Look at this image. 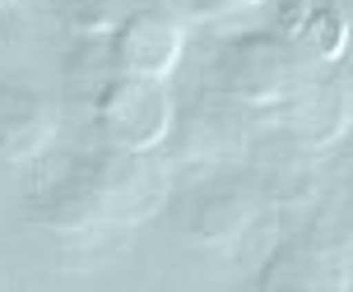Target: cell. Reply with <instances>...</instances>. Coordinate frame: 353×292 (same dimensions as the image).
Returning <instances> with one entry per match:
<instances>
[{"mask_svg": "<svg viewBox=\"0 0 353 292\" xmlns=\"http://www.w3.org/2000/svg\"><path fill=\"white\" fill-rule=\"evenodd\" d=\"M251 223H256V205H251L242 190H219L210 200L191 205V213H186L191 241L210 246V251H232L251 232Z\"/></svg>", "mask_w": 353, "mask_h": 292, "instance_id": "obj_8", "label": "cell"}, {"mask_svg": "<svg viewBox=\"0 0 353 292\" xmlns=\"http://www.w3.org/2000/svg\"><path fill=\"white\" fill-rule=\"evenodd\" d=\"M270 112H274V125L288 130L298 144H307V149H325V144H335V139L349 130L353 88H349L344 74H321V79H312V84L302 88L298 98L270 107Z\"/></svg>", "mask_w": 353, "mask_h": 292, "instance_id": "obj_5", "label": "cell"}, {"mask_svg": "<svg viewBox=\"0 0 353 292\" xmlns=\"http://www.w3.org/2000/svg\"><path fill=\"white\" fill-rule=\"evenodd\" d=\"M181 61V28L163 10H130L112 28V65L140 79H168Z\"/></svg>", "mask_w": 353, "mask_h": 292, "instance_id": "obj_6", "label": "cell"}, {"mask_svg": "<svg viewBox=\"0 0 353 292\" xmlns=\"http://www.w3.org/2000/svg\"><path fill=\"white\" fill-rule=\"evenodd\" d=\"M261 288H353V227L316 223L302 241H288L261 269Z\"/></svg>", "mask_w": 353, "mask_h": 292, "instance_id": "obj_4", "label": "cell"}, {"mask_svg": "<svg viewBox=\"0 0 353 292\" xmlns=\"http://www.w3.org/2000/svg\"><path fill=\"white\" fill-rule=\"evenodd\" d=\"M307 0H274V33L288 37V42H298L302 23H307Z\"/></svg>", "mask_w": 353, "mask_h": 292, "instance_id": "obj_11", "label": "cell"}, {"mask_svg": "<svg viewBox=\"0 0 353 292\" xmlns=\"http://www.w3.org/2000/svg\"><path fill=\"white\" fill-rule=\"evenodd\" d=\"M316 74L307 65V52L279 33H247L223 42L214 56V84L247 107H279L298 98Z\"/></svg>", "mask_w": 353, "mask_h": 292, "instance_id": "obj_2", "label": "cell"}, {"mask_svg": "<svg viewBox=\"0 0 353 292\" xmlns=\"http://www.w3.org/2000/svg\"><path fill=\"white\" fill-rule=\"evenodd\" d=\"M163 200V176L144 163V154L112 149L74 163L52 186L33 190V218L56 237H98L112 227L144 223Z\"/></svg>", "mask_w": 353, "mask_h": 292, "instance_id": "obj_1", "label": "cell"}, {"mask_svg": "<svg viewBox=\"0 0 353 292\" xmlns=\"http://www.w3.org/2000/svg\"><path fill=\"white\" fill-rule=\"evenodd\" d=\"M298 47L307 56H316L325 65H335L339 56L349 52V19L330 10V5H316V10H307V23H302L298 33Z\"/></svg>", "mask_w": 353, "mask_h": 292, "instance_id": "obj_10", "label": "cell"}, {"mask_svg": "<svg viewBox=\"0 0 353 292\" xmlns=\"http://www.w3.org/2000/svg\"><path fill=\"white\" fill-rule=\"evenodd\" d=\"M56 139L52 103L28 84H0V163H33Z\"/></svg>", "mask_w": 353, "mask_h": 292, "instance_id": "obj_7", "label": "cell"}, {"mask_svg": "<svg viewBox=\"0 0 353 292\" xmlns=\"http://www.w3.org/2000/svg\"><path fill=\"white\" fill-rule=\"evenodd\" d=\"M93 125L112 149L149 154L172 130V98L163 93V79H140L117 70L93 93Z\"/></svg>", "mask_w": 353, "mask_h": 292, "instance_id": "obj_3", "label": "cell"}, {"mask_svg": "<svg viewBox=\"0 0 353 292\" xmlns=\"http://www.w3.org/2000/svg\"><path fill=\"white\" fill-rule=\"evenodd\" d=\"M56 19L79 37H103L121 23L130 10H140L135 0H52Z\"/></svg>", "mask_w": 353, "mask_h": 292, "instance_id": "obj_9", "label": "cell"}, {"mask_svg": "<svg viewBox=\"0 0 353 292\" xmlns=\"http://www.w3.org/2000/svg\"><path fill=\"white\" fill-rule=\"evenodd\" d=\"M214 5H219V14H223V10H251V5H265V0H214Z\"/></svg>", "mask_w": 353, "mask_h": 292, "instance_id": "obj_12", "label": "cell"}]
</instances>
